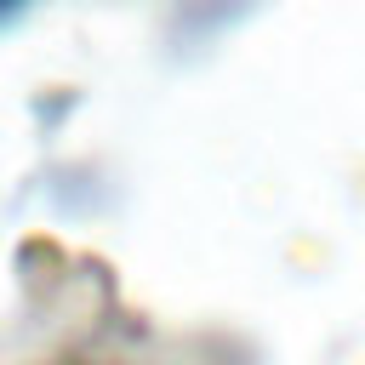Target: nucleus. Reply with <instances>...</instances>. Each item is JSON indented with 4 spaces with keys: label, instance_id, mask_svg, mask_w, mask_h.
Wrapping results in <instances>:
<instances>
[{
    "label": "nucleus",
    "instance_id": "1",
    "mask_svg": "<svg viewBox=\"0 0 365 365\" xmlns=\"http://www.w3.org/2000/svg\"><path fill=\"white\" fill-rule=\"evenodd\" d=\"M11 6H17V0H0V11H11Z\"/></svg>",
    "mask_w": 365,
    "mask_h": 365
}]
</instances>
